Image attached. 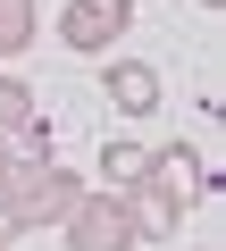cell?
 Instances as JSON below:
<instances>
[{
	"label": "cell",
	"mask_w": 226,
	"mask_h": 251,
	"mask_svg": "<svg viewBox=\"0 0 226 251\" xmlns=\"http://www.w3.org/2000/svg\"><path fill=\"white\" fill-rule=\"evenodd\" d=\"M201 9H218V0H201Z\"/></svg>",
	"instance_id": "8fae6325"
},
{
	"label": "cell",
	"mask_w": 226,
	"mask_h": 251,
	"mask_svg": "<svg viewBox=\"0 0 226 251\" xmlns=\"http://www.w3.org/2000/svg\"><path fill=\"white\" fill-rule=\"evenodd\" d=\"M9 159H17V151H9V134H0V184H9Z\"/></svg>",
	"instance_id": "30bf717a"
},
{
	"label": "cell",
	"mask_w": 226,
	"mask_h": 251,
	"mask_svg": "<svg viewBox=\"0 0 226 251\" xmlns=\"http://www.w3.org/2000/svg\"><path fill=\"white\" fill-rule=\"evenodd\" d=\"M34 42V0H0V59H17Z\"/></svg>",
	"instance_id": "9c48e42d"
},
{
	"label": "cell",
	"mask_w": 226,
	"mask_h": 251,
	"mask_svg": "<svg viewBox=\"0 0 226 251\" xmlns=\"http://www.w3.org/2000/svg\"><path fill=\"white\" fill-rule=\"evenodd\" d=\"M143 168H151V143H134V134H109V143H100V184H109V193L143 184Z\"/></svg>",
	"instance_id": "52a82bcc"
},
{
	"label": "cell",
	"mask_w": 226,
	"mask_h": 251,
	"mask_svg": "<svg viewBox=\"0 0 226 251\" xmlns=\"http://www.w3.org/2000/svg\"><path fill=\"white\" fill-rule=\"evenodd\" d=\"M143 184H151V193H168L176 209H193V201H201V184H209V168H201V159H193L184 143H168V151H151Z\"/></svg>",
	"instance_id": "5b68a950"
},
{
	"label": "cell",
	"mask_w": 226,
	"mask_h": 251,
	"mask_svg": "<svg viewBox=\"0 0 226 251\" xmlns=\"http://www.w3.org/2000/svg\"><path fill=\"white\" fill-rule=\"evenodd\" d=\"M59 234H67V251H134V218H126L118 193H75Z\"/></svg>",
	"instance_id": "3957f363"
},
{
	"label": "cell",
	"mask_w": 226,
	"mask_h": 251,
	"mask_svg": "<svg viewBox=\"0 0 226 251\" xmlns=\"http://www.w3.org/2000/svg\"><path fill=\"white\" fill-rule=\"evenodd\" d=\"M84 176L50 168V159H9V184H0V226L9 234H34V226H59L75 209Z\"/></svg>",
	"instance_id": "6da1fadb"
},
{
	"label": "cell",
	"mask_w": 226,
	"mask_h": 251,
	"mask_svg": "<svg viewBox=\"0 0 226 251\" xmlns=\"http://www.w3.org/2000/svg\"><path fill=\"white\" fill-rule=\"evenodd\" d=\"M126 25H134V0H67L59 9V42L75 59H109L126 42Z\"/></svg>",
	"instance_id": "7a4b0ae2"
},
{
	"label": "cell",
	"mask_w": 226,
	"mask_h": 251,
	"mask_svg": "<svg viewBox=\"0 0 226 251\" xmlns=\"http://www.w3.org/2000/svg\"><path fill=\"white\" fill-rule=\"evenodd\" d=\"M25 126H34V84L0 75V134H25Z\"/></svg>",
	"instance_id": "ba28073f"
},
{
	"label": "cell",
	"mask_w": 226,
	"mask_h": 251,
	"mask_svg": "<svg viewBox=\"0 0 226 251\" xmlns=\"http://www.w3.org/2000/svg\"><path fill=\"white\" fill-rule=\"evenodd\" d=\"M0 251H9V243H0Z\"/></svg>",
	"instance_id": "7c38bea8"
},
{
	"label": "cell",
	"mask_w": 226,
	"mask_h": 251,
	"mask_svg": "<svg viewBox=\"0 0 226 251\" xmlns=\"http://www.w3.org/2000/svg\"><path fill=\"white\" fill-rule=\"evenodd\" d=\"M118 201H126V218H134V243H168V234L184 226V209H176L168 193H151V184H126Z\"/></svg>",
	"instance_id": "8992f818"
},
{
	"label": "cell",
	"mask_w": 226,
	"mask_h": 251,
	"mask_svg": "<svg viewBox=\"0 0 226 251\" xmlns=\"http://www.w3.org/2000/svg\"><path fill=\"white\" fill-rule=\"evenodd\" d=\"M159 92H168V84H159V67H143V59H109V67H100V100L118 109V117H151Z\"/></svg>",
	"instance_id": "277c9868"
}]
</instances>
